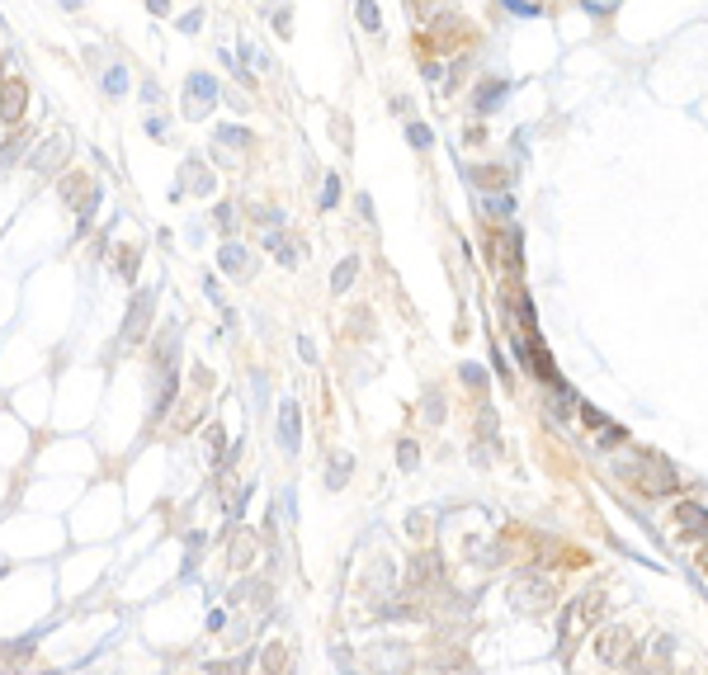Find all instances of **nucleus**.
<instances>
[{"instance_id":"obj_1","label":"nucleus","mask_w":708,"mask_h":675,"mask_svg":"<svg viewBox=\"0 0 708 675\" xmlns=\"http://www.w3.org/2000/svg\"><path fill=\"white\" fill-rule=\"evenodd\" d=\"M628 482L642 491V496H671V491H676V468H671L666 458L647 454L638 468H628Z\"/></svg>"},{"instance_id":"obj_2","label":"nucleus","mask_w":708,"mask_h":675,"mask_svg":"<svg viewBox=\"0 0 708 675\" xmlns=\"http://www.w3.org/2000/svg\"><path fill=\"white\" fill-rule=\"evenodd\" d=\"M24 109H29V80L24 76H5L0 80V118L15 128L19 118H24Z\"/></svg>"},{"instance_id":"obj_3","label":"nucleus","mask_w":708,"mask_h":675,"mask_svg":"<svg viewBox=\"0 0 708 675\" xmlns=\"http://www.w3.org/2000/svg\"><path fill=\"white\" fill-rule=\"evenodd\" d=\"M151 302H156V293L147 288V293H137V298L128 302V321H123V345H137V335L147 330V321H151Z\"/></svg>"},{"instance_id":"obj_4","label":"nucleus","mask_w":708,"mask_h":675,"mask_svg":"<svg viewBox=\"0 0 708 675\" xmlns=\"http://www.w3.org/2000/svg\"><path fill=\"white\" fill-rule=\"evenodd\" d=\"M213 104H218V80L204 76V71H194V76H189V118H204Z\"/></svg>"},{"instance_id":"obj_5","label":"nucleus","mask_w":708,"mask_h":675,"mask_svg":"<svg viewBox=\"0 0 708 675\" xmlns=\"http://www.w3.org/2000/svg\"><path fill=\"white\" fill-rule=\"evenodd\" d=\"M298 444H302V411L298 402H279V449L298 454Z\"/></svg>"},{"instance_id":"obj_6","label":"nucleus","mask_w":708,"mask_h":675,"mask_svg":"<svg viewBox=\"0 0 708 675\" xmlns=\"http://www.w3.org/2000/svg\"><path fill=\"white\" fill-rule=\"evenodd\" d=\"M505 94H510V80H491V85H482V90H477V109L491 113V109H496V104L505 99Z\"/></svg>"},{"instance_id":"obj_7","label":"nucleus","mask_w":708,"mask_h":675,"mask_svg":"<svg viewBox=\"0 0 708 675\" xmlns=\"http://www.w3.org/2000/svg\"><path fill=\"white\" fill-rule=\"evenodd\" d=\"M548 600V586L543 581H524V586H515V605L519 609H529V605H543Z\"/></svg>"},{"instance_id":"obj_8","label":"nucleus","mask_w":708,"mask_h":675,"mask_svg":"<svg viewBox=\"0 0 708 675\" xmlns=\"http://www.w3.org/2000/svg\"><path fill=\"white\" fill-rule=\"evenodd\" d=\"M218 265L227 269V274H246V246H236V241H232V246H222Z\"/></svg>"},{"instance_id":"obj_9","label":"nucleus","mask_w":708,"mask_h":675,"mask_svg":"<svg viewBox=\"0 0 708 675\" xmlns=\"http://www.w3.org/2000/svg\"><path fill=\"white\" fill-rule=\"evenodd\" d=\"M676 515H680V524H690V529H704V534H708V510H704V505L680 501V505H676Z\"/></svg>"},{"instance_id":"obj_10","label":"nucleus","mask_w":708,"mask_h":675,"mask_svg":"<svg viewBox=\"0 0 708 675\" xmlns=\"http://www.w3.org/2000/svg\"><path fill=\"white\" fill-rule=\"evenodd\" d=\"M218 142L222 147H236V151H251L255 132H246V128H218Z\"/></svg>"},{"instance_id":"obj_11","label":"nucleus","mask_w":708,"mask_h":675,"mask_svg":"<svg viewBox=\"0 0 708 675\" xmlns=\"http://www.w3.org/2000/svg\"><path fill=\"white\" fill-rule=\"evenodd\" d=\"M62 151H66V137H52V142L43 147V151H38V161H33V171H52V166L62 161Z\"/></svg>"},{"instance_id":"obj_12","label":"nucleus","mask_w":708,"mask_h":675,"mask_svg":"<svg viewBox=\"0 0 708 675\" xmlns=\"http://www.w3.org/2000/svg\"><path fill=\"white\" fill-rule=\"evenodd\" d=\"M472 180H477V185H487V189H496V194L505 189V171H501V166H477Z\"/></svg>"},{"instance_id":"obj_13","label":"nucleus","mask_w":708,"mask_h":675,"mask_svg":"<svg viewBox=\"0 0 708 675\" xmlns=\"http://www.w3.org/2000/svg\"><path fill=\"white\" fill-rule=\"evenodd\" d=\"M185 175H189V185H194V194H213V175L199 166V161H189L185 166Z\"/></svg>"},{"instance_id":"obj_14","label":"nucleus","mask_w":708,"mask_h":675,"mask_svg":"<svg viewBox=\"0 0 708 675\" xmlns=\"http://www.w3.org/2000/svg\"><path fill=\"white\" fill-rule=\"evenodd\" d=\"M354 15H359V24H364L368 33L383 29V19H378V5H373V0H354Z\"/></svg>"},{"instance_id":"obj_15","label":"nucleus","mask_w":708,"mask_h":675,"mask_svg":"<svg viewBox=\"0 0 708 675\" xmlns=\"http://www.w3.org/2000/svg\"><path fill=\"white\" fill-rule=\"evenodd\" d=\"M354 274H359V260H354V255H349L345 265L335 269V279H330V288H335V293H345L349 283H354Z\"/></svg>"},{"instance_id":"obj_16","label":"nucleus","mask_w":708,"mask_h":675,"mask_svg":"<svg viewBox=\"0 0 708 675\" xmlns=\"http://www.w3.org/2000/svg\"><path fill=\"white\" fill-rule=\"evenodd\" d=\"M345 482H349V458L340 454V458H335V468H326V487H330V491H340Z\"/></svg>"},{"instance_id":"obj_17","label":"nucleus","mask_w":708,"mask_h":675,"mask_svg":"<svg viewBox=\"0 0 708 675\" xmlns=\"http://www.w3.org/2000/svg\"><path fill=\"white\" fill-rule=\"evenodd\" d=\"M406 137H411V147H416V151H430V147H435V132H430L425 123H411Z\"/></svg>"},{"instance_id":"obj_18","label":"nucleus","mask_w":708,"mask_h":675,"mask_svg":"<svg viewBox=\"0 0 708 675\" xmlns=\"http://www.w3.org/2000/svg\"><path fill=\"white\" fill-rule=\"evenodd\" d=\"M397 463H402V468H416V463H421V449H416V444H411V440H402V444H397Z\"/></svg>"},{"instance_id":"obj_19","label":"nucleus","mask_w":708,"mask_h":675,"mask_svg":"<svg viewBox=\"0 0 708 675\" xmlns=\"http://www.w3.org/2000/svg\"><path fill=\"white\" fill-rule=\"evenodd\" d=\"M38 638H43V633H29V638H15V643L5 647V652H10V657H33V647H38Z\"/></svg>"},{"instance_id":"obj_20","label":"nucleus","mask_w":708,"mask_h":675,"mask_svg":"<svg viewBox=\"0 0 708 675\" xmlns=\"http://www.w3.org/2000/svg\"><path fill=\"white\" fill-rule=\"evenodd\" d=\"M104 90H109V94H123V90H128V71H123V66H109V76H104Z\"/></svg>"},{"instance_id":"obj_21","label":"nucleus","mask_w":708,"mask_h":675,"mask_svg":"<svg viewBox=\"0 0 708 675\" xmlns=\"http://www.w3.org/2000/svg\"><path fill=\"white\" fill-rule=\"evenodd\" d=\"M335 204H340V180L326 175V185H321V208H335Z\"/></svg>"},{"instance_id":"obj_22","label":"nucleus","mask_w":708,"mask_h":675,"mask_svg":"<svg viewBox=\"0 0 708 675\" xmlns=\"http://www.w3.org/2000/svg\"><path fill=\"white\" fill-rule=\"evenodd\" d=\"M501 5L510 10V15H524V19H534V15H538V5H534V0H501Z\"/></svg>"},{"instance_id":"obj_23","label":"nucleus","mask_w":708,"mask_h":675,"mask_svg":"<svg viewBox=\"0 0 708 675\" xmlns=\"http://www.w3.org/2000/svg\"><path fill=\"white\" fill-rule=\"evenodd\" d=\"M222 458V425H213L208 430V463H218Z\"/></svg>"},{"instance_id":"obj_24","label":"nucleus","mask_w":708,"mask_h":675,"mask_svg":"<svg viewBox=\"0 0 708 675\" xmlns=\"http://www.w3.org/2000/svg\"><path fill=\"white\" fill-rule=\"evenodd\" d=\"M581 421L590 425V430H604V425H609V416H604V411H595V407H581Z\"/></svg>"},{"instance_id":"obj_25","label":"nucleus","mask_w":708,"mask_h":675,"mask_svg":"<svg viewBox=\"0 0 708 675\" xmlns=\"http://www.w3.org/2000/svg\"><path fill=\"white\" fill-rule=\"evenodd\" d=\"M458 373H463V383H468V388H482V383H487V373H482L477 364H463Z\"/></svg>"},{"instance_id":"obj_26","label":"nucleus","mask_w":708,"mask_h":675,"mask_svg":"<svg viewBox=\"0 0 708 675\" xmlns=\"http://www.w3.org/2000/svg\"><path fill=\"white\" fill-rule=\"evenodd\" d=\"M118 265H123V279H132V274H137V269H132V265H137V251L123 246V251H118Z\"/></svg>"},{"instance_id":"obj_27","label":"nucleus","mask_w":708,"mask_h":675,"mask_svg":"<svg viewBox=\"0 0 708 675\" xmlns=\"http://www.w3.org/2000/svg\"><path fill=\"white\" fill-rule=\"evenodd\" d=\"M330 657H335L340 675H354V661H349V652H345V647H330Z\"/></svg>"},{"instance_id":"obj_28","label":"nucleus","mask_w":708,"mask_h":675,"mask_svg":"<svg viewBox=\"0 0 708 675\" xmlns=\"http://www.w3.org/2000/svg\"><path fill=\"white\" fill-rule=\"evenodd\" d=\"M283 515L298 519V501H293V491H283Z\"/></svg>"},{"instance_id":"obj_29","label":"nucleus","mask_w":708,"mask_h":675,"mask_svg":"<svg viewBox=\"0 0 708 675\" xmlns=\"http://www.w3.org/2000/svg\"><path fill=\"white\" fill-rule=\"evenodd\" d=\"M147 5H151V15H166V10H170L166 0H147Z\"/></svg>"},{"instance_id":"obj_30","label":"nucleus","mask_w":708,"mask_h":675,"mask_svg":"<svg viewBox=\"0 0 708 675\" xmlns=\"http://www.w3.org/2000/svg\"><path fill=\"white\" fill-rule=\"evenodd\" d=\"M62 5H66V10H80V0H62Z\"/></svg>"}]
</instances>
